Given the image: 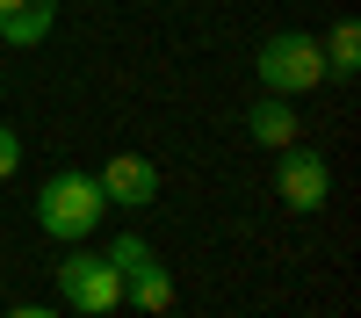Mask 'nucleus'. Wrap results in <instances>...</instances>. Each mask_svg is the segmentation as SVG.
<instances>
[{
  "label": "nucleus",
  "instance_id": "f257e3e1",
  "mask_svg": "<svg viewBox=\"0 0 361 318\" xmlns=\"http://www.w3.org/2000/svg\"><path fill=\"white\" fill-rule=\"evenodd\" d=\"M102 210H109V195H102V181L94 173H51V181L37 188V231L44 239H58V246H87L94 239V224H102Z\"/></svg>",
  "mask_w": 361,
  "mask_h": 318
},
{
  "label": "nucleus",
  "instance_id": "f03ea898",
  "mask_svg": "<svg viewBox=\"0 0 361 318\" xmlns=\"http://www.w3.org/2000/svg\"><path fill=\"white\" fill-rule=\"evenodd\" d=\"M325 80V44L311 37V29H275V37H260V94H311V87Z\"/></svg>",
  "mask_w": 361,
  "mask_h": 318
},
{
  "label": "nucleus",
  "instance_id": "7ed1b4c3",
  "mask_svg": "<svg viewBox=\"0 0 361 318\" xmlns=\"http://www.w3.org/2000/svg\"><path fill=\"white\" fill-rule=\"evenodd\" d=\"M58 297H66L73 311H87V318H102V311H116V304H123V275H116L102 253L73 246L66 260H58Z\"/></svg>",
  "mask_w": 361,
  "mask_h": 318
},
{
  "label": "nucleus",
  "instance_id": "20e7f679",
  "mask_svg": "<svg viewBox=\"0 0 361 318\" xmlns=\"http://www.w3.org/2000/svg\"><path fill=\"white\" fill-rule=\"evenodd\" d=\"M275 188L296 217L325 210V195H333V166L318 159V145H282V166H275Z\"/></svg>",
  "mask_w": 361,
  "mask_h": 318
},
{
  "label": "nucleus",
  "instance_id": "39448f33",
  "mask_svg": "<svg viewBox=\"0 0 361 318\" xmlns=\"http://www.w3.org/2000/svg\"><path fill=\"white\" fill-rule=\"evenodd\" d=\"M94 181H102V195H109V202H123V210H145V202L159 195V166L145 159V152H116V159L94 173Z\"/></svg>",
  "mask_w": 361,
  "mask_h": 318
},
{
  "label": "nucleus",
  "instance_id": "423d86ee",
  "mask_svg": "<svg viewBox=\"0 0 361 318\" xmlns=\"http://www.w3.org/2000/svg\"><path fill=\"white\" fill-rule=\"evenodd\" d=\"M51 29H58V0H0V44L29 51V44H44Z\"/></svg>",
  "mask_w": 361,
  "mask_h": 318
},
{
  "label": "nucleus",
  "instance_id": "0eeeda50",
  "mask_svg": "<svg viewBox=\"0 0 361 318\" xmlns=\"http://www.w3.org/2000/svg\"><path fill=\"white\" fill-rule=\"evenodd\" d=\"M123 304L152 311V318H159V311H173V275H166V260H159V253H145L137 268L123 275Z\"/></svg>",
  "mask_w": 361,
  "mask_h": 318
},
{
  "label": "nucleus",
  "instance_id": "6e6552de",
  "mask_svg": "<svg viewBox=\"0 0 361 318\" xmlns=\"http://www.w3.org/2000/svg\"><path fill=\"white\" fill-rule=\"evenodd\" d=\"M246 130H253V145H267V152H282V145H296V109L282 102V94H260L253 109H246Z\"/></svg>",
  "mask_w": 361,
  "mask_h": 318
},
{
  "label": "nucleus",
  "instance_id": "1a4fd4ad",
  "mask_svg": "<svg viewBox=\"0 0 361 318\" xmlns=\"http://www.w3.org/2000/svg\"><path fill=\"white\" fill-rule=\"evenodd\" d=\"M318 44H325V80L361 73V22H333V37H318Z\"/></svg>",
  "mask_w": 361,
  "mask_h": 318
},
{
  "label": "nucleus",
  "instance_id": "9d476101",
  "mask_svg": "<svg viewBox=\"0 0 361 318\" xmlns=\"http://www.w3.org/2000/svg\"><path fill=\"white\" fill-rule=\"evenodd\" d=\"M15 166H22V137H15L8 123H0V181H8V173H15Z\"/></svg>",
  "mask_w": 361,
  "mask_h": 318
},
{
  "label": "nucleus",
  "instance_id": "9b49d317",
  "mask_svg": "<svg viewBox=\"0 0 361 318\" xmlns=\"http://www.w3.org/2000/svg\"><path fill=\"white\" fill-rule=\"evenodd\" d=\"M8 318H66V311H51V304H15Z\"/></svg>",
  "mask_w": 361,
  "mask_h": 318
}]
</instances>
